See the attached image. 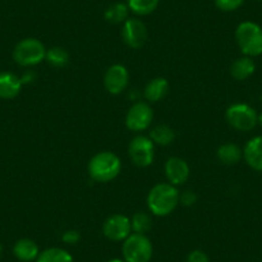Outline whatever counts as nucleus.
<instances>
[{"label":"nucleus","mask_w":262,"mask_h":262,"mask_svg":"<svg viewBox=\"0 0 262 262\" xmlns=\"http://www.w3.org/2000/svg\"><path fill=\"white\" fill-rule=\"evenodd\" d=\"M103 234L112 242L125 241L131 234V220L121 213L110 216L103 224Z\"/></svg>","instance_id":"10"},{"label":"nucleus","mask_w":262,"mask_h":262,"mask_svg":"<svg viewBox=\"0 0 262 262\" xmlns=\"http://www.w3.org/2000/svg\"><path fill=\"white\" fill-rule=\"evenodd\" d=\"M160 0H127V7L138 16H148L156 11Z\"/></svg>","instance_id":"23"},{"label":"nucleus","mask_w":262,"mask_h":262,"mask_svg":"<svg viewBox=\"0 0 262 262\" xmlns=\"http://www.w3.org/2000/svg\"><path fill=\"white\" fill-rule=\"evenodd\" d=\"M165 172L168 183L173 186H179L186 183L190 175V168L183 158L171 157L166 162Z\"/></svg>","instance_id":"12"},{"label":"nucleus","mask_w":262,"mask_h":262,"mask_svg":"<svg viewBox=\"0 0 262 262\" xmlns=\"http://www.w3.org/2000/svg\"><path fill=\"white\" fill-rule=\"evenodd\" d=\"M47 49L40 40L27 37L21 40L13 50V58L17 64L22 67H32L45 60Z\"/></svg>","instance_id":"4"},{"label":"nucleus","mask_w":262,"mask_h":262,"mask_svg":"<svg viewBox=\"0 0 262 262\" xmlns=\"http://www.w3.org/2000/svg\"><path fill=\"white\" fill-rule=\"evenodd\" d=\"M168 89H170V85H168L167 80L163 77H156V79L150 80L145 86L144 97L148 102L157 103L166 97Z\"/></svg>","instance_id":"16"},{"label":"nucleus","mask_w":262,"mask_h":262,"mask_svg":"<svg viewBox=\"0 0 262 262\" xmlns=\"http://www.w3.org/2000/svg\"><path fill=\"white\" fill-rule=\"evenodd\" d=\"M195 202H196L195 193H193V191L190 190L184 191V193L180 195V201H179V203H181V205L185 206V207H190V206H193Z\"/></svg>","instance_id":"27"},{"label":"nucleus","mask_w":262,"mask_h":262,"mask_svg":"<svg viewBox=\"0 0 262 262\" xmlns=\"http://www.w3.org/2000/svg\"><path fill=\"white\" fill-rule=\"evenodd\" d=\"M130 80L127 69L122 64H113L104 75V86L110 94L118 95L126 90Z\"/></svg>","instance_id":"11"},{"label":"nucleus","mask_w":262,"mask_h":262,"mask_svg":"<svg viewBox=\"0 0 262 262\" xmlns=\"http://www.w3.org/2000/svg\"><path fill=\"white\" fill-rule=\"evenodd\" d=\"M45 60L54 69H63V67H66L70 63V54L63 48L54 47L47 50Z\"/></svg>","instance_id":"21"},{"label":"nucleus","mask_w":262,"mask_h":262,"mask_svg":"<svg viewBox=\"0 0 262 262\" xmlns=\"http://www.w3.org/2000/svg\"><path fill=\"white\" fill-rule=\"evenodd\" d=\"M243 157V150L234 143H225L217 149V158L221 163L228 166L236 165Z\"/></svg>","instance_id":"18"},{"label":"nucleus","mask_w":262,"mask_h":262,"mask_svg":"<svg viewBox=\"0 0 262 262\" xmlns=\"http://www.w3.org/2000/svg\"><path fill=\"white\" fill-rule=\"evenodd\" d=\"M121 35L127 47L131 49H139L147 41L148 31L145 25L138 18H127L123 22Z\"/></svg>","instance_id":"9"},{"label":"nucleus","mask_w":262,"mask_h":262,"mask_svg":"<svg viewBox=\"0 0 262 262\" xmlns=\"http://www.w3.org/2000/svg\"><path fill=\"white\" fill-rule=\"evenodd\" d=\"M13 253L19 261L31 262L39 257L40 251L39 247H37V244L34 241L29 238H24L16 242L13 247Z\"/></svg>","instance_id":"15"},{"label":"nucleus","mask_w":262,"mask_h":262,"mask_svg":"<svg viewBox=\"0 0 262 262\" xmlns=\"http://www.w3.org/2000/svg\"><path fill=\"white\" fill-rule=\"evenodd\" d=\"M108 262H125V261H122V259L115 258V259H111V261H108Z\"/></svg>","instance_id":"30"},{"label":"nucleus","mask_w":262,"mask_h":262,"mask_svg":"<svg viewBox=\"0 0 262 262\" xmlns=\"http://www.w3.org/2000/svg\"><path fill=\"white\" fill-rule=\"evenodd\" d=\"M186 262H210V259H208L207 254L205 252L200 251V249H195V251L189 253Z\"/></svg>","instance_id":"28"},{"label":"nucleus","mask_w":262,"mask_h":262,"mask_svg":"<svg viewBox=\"0 0 262 262\" xmlns=\"http://www.w3.org/2000/svg\"><path fill=\"white\" fill-rule=\"evenodd\" d=\"M127 4L115 3L108 7L104 12V18L111 24H123L128 16Z\"/></svg>","instance_id":"22"},{"label":"nucleus","mask_w":262,"mask_h":262,"mask_svg":"<svg viewBox=\"0 0 262 262\" xmlns=\"http://www.w3.org/2000/svg\"><path fill=\"white\" fill-rule=\"evenodd\" d=\"M179 201H180V194L176 186L171 185L170 183H160L149 190L147 205L153 215L165 217L175 211Z\"/></svg>","instance_id":"1"},{"label":"nucleus","mask_w":262,"mask_h":262,"mask_svg":"<svg viewBox=\"0 0 262 262\" xmlns=\"http://www.w3.org/2000/svg\"><path fill=\"white\" fill-rule=\"evenodd\" d=\"M149 138L155 144L166 147L175 140V131L167 125H157L150 130Z\"/></svg>","instance_id":"19"},{"label":"nucleus","mask_w":262,"mask_h":262,"mask_svg":"<svg viewBox=\"0 0 262 262\" xmlns=\"http://www.w3.org/2000/svg\"><path fill=\"white\" fill-rule=\"evenodd\" d=\"M88 171L93 180L108 183L121 172V161L113 152H99L90 160Z\"/></svg>","instance_id":"2"},{"label":"nucleus","mask_w":262,"mask_h":262,"mask_svg":"<svg viewBox=\"0 0 262 262\" xmlns=\"http://www.w3.org/2000/svg\"><path fill=\"white\" fill-rule=\"evenodd\" d=\"M80 238H81L80 233L77 230H74V229H71V230H66L64 233L62 234V241L67 244H76L77 242L80 241Z\"/></svg>","instance_id":"26"},{"label":"nucleus","mask_w":262,"mask_h":262,"mask_svg":"<svg viewBox=\"0 0 262 262\" xmlns=\"http://www.w3.org/2000/svg\"><path fill=\"white\" fill-rule=\"evenodd\" d=\"M122 254L125 262H149L153 256V246L144 234H130L123 241Z\"/></svg>","instance_id":"5"},{"label":"nucleus","mask_w":262,"mask_h":262,"mask_svg":"<svg viewBox=\"0 0 262 262\" xmlns=\"http://www.w3.org/2000/svg\"><path fill=\"white\" fill-rule=\"evenodd\" d=\"M258 123L261 125V127H262V112L258 115Z\"/></svg>","instance_id":"29"},{"label":"nucleus","mask_w":262,"mask_h":262,"mask_svg":"<svg viewBox=\"0 0 262 262\" xmlns=\"http://www.w3.org/2000/svg\"><path fill=\"white\" fill-rule=\"evenodd\" d=\"M254 71H256V63L251 57H247V55L238 58L230 67V75L238 81L249 79L254 74Z\"/></svg>","instance_id":"17"},{"label":"nucleus","mask_w":262,"mask_h":262,"mask_svg":"<svg viewBox=\"0 0 262 262\" xmlns=\"http://www.w3.org/2000/svg\"><path fill=\"white\" fill-rule=\"evenodd\" d=\"M235 40L239 49L247 57L262 54V27L254 22H242L235 30Z\"/></svg>","instance_id":"3"},{"label":"nucleus","mask_w":262,"mask_h":262,"mask_svg":"<svg viewBox=\"0 0 262 262\" xmlns=\"http://www.w3.org/2000/svg\"><path fill=\"white\" fill-rule=\"evenodd\" d=\"M128 156L131 161L138 167H148L155 160V143L150 138L135 137L128 145Z\"/></svg>","instance_id":"7"},{"label":"nucleus","mask_w":262,"mask_h":262,"mask_svg":"<svg viewBox=\"0 0 262 262\" xmlns=\"http://www.w3.org/2000/svg\"><path fill=\"white\" fill-rule=\"evenodd\" d=\"M226 121L233 128L238 131H251L258 123V115L256 111L244 103H235L226 110Z\"/></svg>","instance_id":"6"},{"label":"nucleus","mask_w":262,"mask_h":262,"mask_svg":"<svg viewBox=\"0 0 262 262\" xmlns=\"http://www.w3.org/2000/svg\"><path fill=\"white\" fill-rule=\"evenodd\" d=\"M36 262H74V258L66 249L62 248H48L40 252Z\"/></svg>","instance_id":"20"},{"label":"nucleus","mask_w":262,"mask_h":262,"mask_svg":"<svg viewBox=\"0 0 262 262\" xmlns=\"http://www.w3.org/2000/svg\"><path fill=\"white\" fill-rule=\"evenodd\" d=\"M243 157L252 170L262 172V137H254L247 143Z\"/></svg>","instance_id":"13"},{"label":"nucleus","mask_w":262,"mask_h":262,"mask_svg":"<svg viewBox=\"0 0 262 262\" xmlns=\"http://www.w3.org/2000/svg\"><path fill=\"white\" fill-rule=\"evenodd\" d=\"M152 228V219L145 212H137L131 217V230L137 234H147Z\"/></svg>","instance_id":"24"},{"label":"nucleus","mask_w":262,"mask_h":262,"mask_svg":"<svg viewBox=\"0 0 262 262\" xmlns=\"http://www.w3.org/2000/svg\"><path fill=\"white\" fill-rule=\"evenodd\" d=\"M244 0H215V4L220 11L233 12L241 8Z\"/></svg>","instance_id":"25"},{"label":"nucleus","mask_w":262,"mask_h":262,"mask_svg":"<svg viewBox=\"0 0 262 262\" xmlns=\"http://www.w3.org/2000/svg\"><path fill=\"white\" fill-rule=\"evenodd\" d=\"M153 121V111L149 104L144 102H137L133 104L126 115V126L128 130L140 133L147 130Z\"/></svg>","instance_id":"8"},{"label":"nucleus","mask_w":262,"mask_h":262,"mask_svg":"<svg viewBox=\"0 0 262 262\" xmlns=\"http://www.w3.org/2000/svg\"><path fill=\"white\" fill-rule=\"evenodd\" d=\"M22 89V81L11 72H0V99H13Z\"/></svg>","instance_id":"14"}]
</instances>
